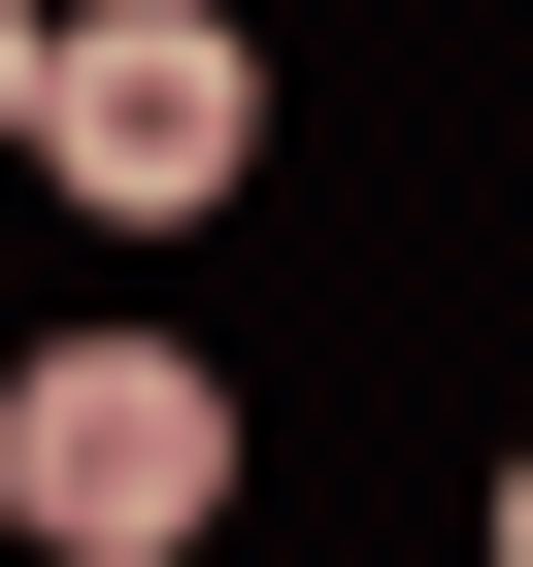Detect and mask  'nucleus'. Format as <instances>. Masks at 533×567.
<instances>
[{"label":"nucleus","instance_id":"nucleus-1","mask_svg":"<svg viewBox=\"0 0 533 567\" xmlns=\"http://www.w3.org/2000/svg\"><path fill=\"white\" fill-rule=\"evenodd\" d=\"M0 534H34V567H200L233 534L200 334H34V368H0Z\"/></svg>","mask_w":533,"mask_h":567},{"label":"nucleus","instance_id":"nucleus-2","mask_svg":"<svg viewBox=\"0 0 533 567\" xmlns=\"http://www.w3.org/2000/svg\"><path fill=\"white\" fill-rule=\"evenodd\" d=\"M34 167L101 234H200L266 167V68H233V0H34Z\"/></svg>","mask_w":533,"mask_h":567},{"label":"nucleus","instance_id":"nucleus-3","mask_svg":"<svg viewBox=\"0 0 533 567\" xmlns=\"http://www.w3.org/2000/svg\"><path fill=\"white\" fill-rule=\"evenodd\" d=\"M0 134H34V0H0Z\"/></svg>","mask_w":533,"mask_h":567},{"label":"nucleus","instance_id":"nucleus-4","mask_svg":"<svg viewBox=\"0 0 533 567\" xmlns=\"http://www.w3.org/2000/svg\"><path fill=\"white\" fill-rule=\"evenodd\" d=\"M500 567H533V467H500Z\"/></svg>","mask_w":533,"mask_h":567}]
</instances>
